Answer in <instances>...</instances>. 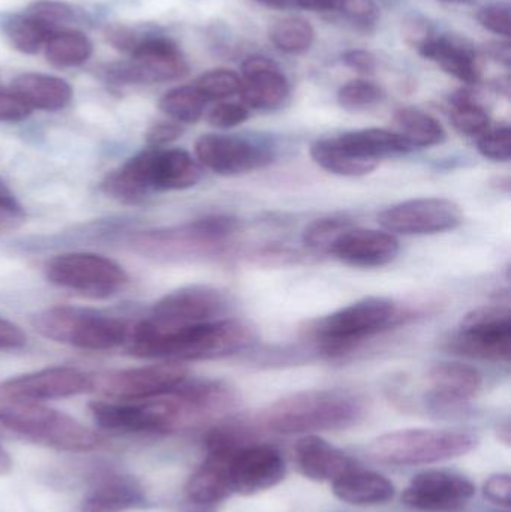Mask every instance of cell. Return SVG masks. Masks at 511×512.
<instances>
[{
	"instance_id": "cell-45",
	"label": "cell",
	"mask_w": 511,
	"mask_h": 512,
	"mask_svg": "<svg viewBox=\"0 0 511 512\" xmlns=\"http://www.w3.org/2000/svg\"><path fill=\"white\" fill-rule=\"evenodd\" d=\"M477 20L485 29L509 38L511 29L510 8L507 5H491L480 9Z\"/></svg>"
},
{
	"instance_id": "cell-7",
	"label": "cell",
	"mask_w": 511,
	"mask_h": 512,
	"mask_svg": "<svg viewBox=\"0 0 511 512\" xmlns=\"http://www.w3.org/2000/svg\"><path fill=\"white\" fill-rule=\"evenodd\" d=\"M239 222L230 216H207L180 227L143 231L131 237L138 254L156 259H182L213 254L236 231Z\"/></svg>"
},
{
	"instance_id": "cell-27",
	"label": "cell",
	"mask_w": 511,
	"mask_h": 512,
	"mask_svg": "<svg viewBox=\"0 0 511 512\" xmlns=\"http://www.w3.org/2000/svg\"><path fill=\"white\" fill-rule=\"evenodd\" d=\"M12 90L35 110L57 111L65 108L72 99V87L62 78L53 75L27 74L18 75L12 81Z\"/></svg>"
},
{
	"instance_id": "cell-48",
	"label": "cell",
	"mask_w": 511,
	"mask_h": 512,
	"mask_svg": "<svg viewBox=\"0 0 511 512\" xmlns=\"http://www.w3.org/2000/svg\"><path fill=\"white\" fill-rule=\"evenodd\" d=\"M105 36L107 41L113 45L116 50L122 51V53L132 54L135 47L138 45L137 36L128 27L120 26V24H111L105 29Z\"/></svg>"
},
{
	"instance_id": "cell-19",
	"label": "cell",
	"mask_w": 511,
	"mask_h": 512,
	"mask_svg": "<svg viewBox=\"0 0 511 512\" xmlns=\"http://www.w3.org/2000/svg\"><path fill=\"white\" fill-rule=\"evenodd\" d=\"M401 246L387 231L354 228L345 231L332 248V254L351 267H383L395 261Z\"/></svg>"
},
{
	"instance_id": "cell-13",
	"label": "cell",
	"mask_w": 511,
	"mask_h": 512,
	"mask_svg": "<svg viewBox=\"0 0 511 512\" xmlns=\"http://www.w3.org/2000/svg\"><path fill=\"white\" fill-rule=\"evenodd\" d=\"M464 221L461 207L446 198H416L389 207L378 216L390 234L432 236L459 227Z\"/></svg>"
},
{
	"instance_id": "cell-56",
	"label": "cell",
	"mask_w": 511,
	"mask_h": 512,
	"mask_svg": "<svg viewBox=\"0 0 511 512\" xmlns=\"http://www.w3.org/2000/svg\"><path fill=\"white\" fill-rule=\"evenodd\" d=\"M441 2L458 3V5H470L474 0H441Z\"/></svg>"
},
{
	"instance_id": "cell-17",
	"label": "cell",
	"mask_w": 511,
	"mask_h": 512,
	"mask_svg": "<svg viewBox=\"0 0 511 512\" xmlns=\"http://www.w3.org/2000/svg\"><path fill=\"white\" fill-rule=\"evenodd\" d=\"M92 388V376L74 367H48L38 372L11 378L0 384V393L15 399H66Z\"/></svg>"
},
{
	"instance_id": "cell-16",
	"label": "cell",
	"mask_w": 511,
	"mask_h": 512,
	"mask_svg": "<svg viewBox=\"0 0 511 512\" xmlns=\"http://www.w3.org/2000/svg\"><path fill=\"white\" fill-rule=\"evenodd\" d=\"M284 457L270 445L249 442L240 448L230 462L231 486L234 493L257 495L278 486L285 478Z\"/></svg>"
},
{
	"instance_id": "cell-29",
	"label": "cell",
	"mask_w": 511,
	"mask_h": 512,
	"mask_svg": "<svg viewBox=\"0 0 511 512\" xmlns=\"http://www.w3.org/2000/svg\"><path fill=\"white\" fill-rule=\"evenodd\" d=\"M354 152L369 161L378 162L390 156L405 155L413 152V147L396 131L389 129L369 128L362 131L347 132L339 135Z\"/></svg>"
},
{
	"instance_id": "cell-55",
	"label": "cell",
	"mask_w": 511,
	"mask_h": 512,
	"mask_svg": "<svg viewBox=\"0 0 511 512\" xmlns=\"http://www.w3.org/2000/svg\"><path fill=\"white\" fill-rule=\"evenodd\" d=\"M182 512H216V508L206 507V505H198L192 504V502H188V505H186L185 510H183Z\"/></svg>"
},
{
	"instance_id": "cell-51",
	"label": "cell",
	"mask_w": 511,
	"mask_h": 512,
	"mask_svg": "<svg viewBox=\"0 0 511 512\" xmlns=\"http://www.w3.org/2000/svg\"><path fill=\"white\" fill-rule=\"evenodd\" d=\"M486 53L492 57V59L498 60V62L504 63L506 66H510L511 53L509 42H491L486 45Z\"/></svg>"
},
{
	"instance_id": "cell-40",
	"label": "cell",
	"mask_w": 511,
	"mask_h": 512,
	"mask_svg": "<svg viewBox=\"0 0 511 512\" xmlns=\"http://www.w3.org/2000/svg\"><path fill=\"white\" fill-rule=\"evenodd\" d=\"M26 14L44 21L56 30H60V24H68L75 20L74 9L68 3L59 0H36L27 8Z\"/></svg>"
},
{
	"instance_id": "cell-21",
	"label": "cell",
	"mask_w": 511,
	"mask_h": 512,
	"mask_svg": "<svg viewBox=\"0 0 511 512\" xmlns=\"http://www.w3.org/2000/svg\"><path fill=\"white\" fill-rule=\"evenodd\" d=\"M296 463L300 474L315 483H333L354 469L353 460L315 435H306L296 445Z\"/></svg>"
},
{
	"instance_id": "cell-4",
	"label": "cell",
	"mask_w": 511,
	"mask_h": 512,
	"mask_svg": "<svg viewBox=\"0 0 511 512\" xmlns=\"http://www.w3.org/2000/svg\"><path fill=\"white\" fill-rule=\"evenodd\" d=\"M405 318V312L389 298H363L321 319L315 327V339L324 354L342 357L363 340L396 327Z\"/></svg>"
},
{
	"instance_id": "cell-33",
	"label": "cell",
	"mask_w": 511,
	"mask_h": 512,
	"mask_svg": "<svg viewBox=\"0 0 511 512\" xmlns=\"http://www.w3.org/2000/svg\"><path fill=\"white\" fill-rule=\"evenodd\" d=\"M9 41L21 53L35 54L45 47L50 36L57 32L32 15H17L5 27Z\"/></svg>"
},
{
	"instance_id": "cell-50",
	"label": "cell",
	"mask_w": 511,
	"mask_h": 512,
	"mask_svg": "<svg viewBox=\"0 0 511 512\" xmlns=\"http://www.w3.org/2000/svg\"><path fill=\"white\" fill-rule=\"evenodd\" d=\"M342 62L360 74H372L377 69V59L371 51L350 50L342 56Z\"/></svg>"
},
{
	"instance_id": "cell-26",
	"label": "cell",
	"mask_w": 511,
	"mask_h": 512,
	"mask_svg": "<svg viewBox=\"0 0 511 512\" xmlns=\"http://www.w3.org/2000/svg\"><path fill=\"white\" fill-rule=\"evenodd\" d=\"M185 492L188 502L192 504L218 507L234 493L230 462L206 457L203 465L189 478Z\"/></svg>"
},
{
	"instance_id": "cell-39",
	"label": "cell",
	"mask_w": 511,
	"mask_h": 512,
	"mask_svg": "<svg viewBox=\"0 0 511 512\" xmlns=\"http://www.w3.org/2000/svg\"><path fill=\"white\" fill-rule=\"evenodd\" d=\"M477 147L482 156L489 161L509 162L511 158V131L509 126L489 128L480 135Z\"/></svg>"
},
{
	"instance_id": "cell-14",
	"label": "cell",
	"mask_w": 511,
	"mask_h": 512,
	"mask_svg": "<svg viewBox=\"0 0 511 512\" xmlns=\"http://www.w3.org/2000/svg\"><path fill=\"white\" fill-rule=\"evenodd\" d=\"M195 156L207 170L219 176H242L272 164L269 147L234 135L207 134L195 143Z\"/></svg>"
},
{
	"instance_id": "cell-30",
	"label": "cell",
	"mask_w": 511,
	"mask_h": 512,
	"mask_svg": "<svg viewBox=\"0 0 511 512\" xmlns=\"http://www.w3.org/2000/svg\"><path fill=\"white\" fill-rule=\"evenodd\" d=\"M396 132L410 144L413 149H426L438 146L446 140L443 125L431 114L416 108H401L395 114Z\"/></svg>"
},
{
	"instance_id": "cell-46",
	"label": "cell",
	"mask_w": 511,
	"mask_h": 512,
	"mask_svg": "<svg viewBox=\"0 0 511 512\" xmlns=\"http://www.w3.org/2000/svg\"><path fill=\"white\" fill-rule=\"evenodd\" d=\"M183 128L177 122H159L147 131L146 141L153 149H161L182 137Z\"/></svg>"
},
{
	"instance_id": "cell-18",
	"label": "cell",
	"mask_w": 511,
	"mask_h": 512,
	"mask_svg": "<svg viewBox=\"0 0 511 512\" xmlns=\"http://www.w3.org/2000/svg\"><path fill=\"white\" fill-rule=\"evenodd\" d=\"M147 192L183 191L201 180L198 162L182 149H149L137 155Z\"/></svg>"
},
{
	"instance_id": "cell-43",
	"label": "cell",
	"mask_w": 511,
	"mask_h": 512,
	"mask_svg": "<svg viewBox=\"0 0 511 512\" xmlns=\"http://www.w3.org/2000/svg\"><path fill=\"white\" fill-rule=\"evenodd\" d=\"M26 221L23 207L15 200L12 192L0 180V233L20 227Z\"/></svg>"
},
{
	"instance_id": "cell-25",
	"label": "cell",
	"mask_w": 511,
	"mask_h": 512,
	"mask_svg": "<svg viewBox=\"0 0 511 512\" xmlns=\"http://www.w3.org/2000/svg\"><path fill=\"white\" fill-rule=\"evenodd\" d=\"M333 493L339 501L356 507L387 504L395 496V486L377 472L351 469L333 481Z\"/></svg>"
},
{
	"instance_id": "cell-6",
	"label": "cell",
	"mask_w": 511,
	"mask_h": 512,
	"mask_svg": "<svg viewBox=\"0 0 511 512\" xmlns=\"http://www.w3.org/2000/svg\"><path fill=\"white\" fill-rule=\"evenodd\" d=\"M33 328L45 339L89 351H107L128 340L125 321L81 307L57 306L33 316Z\"/></svg>"
},
{
	"instance_id": "cell-1",
	"label": "cell",
	"mask_w": 511,
	"mask_h": 512,
	"mask_svg": "<svg viewBox=\"0 0 511 512\" xmlns=\"http://www.w3.org/2000/svg\"><path fill=\"white\" fill-rule=\"evenodd\" d=\"M255 340L251 325L240 319H215L176 330L159 331L140 322L129 331L128 351L140 358L167 361L218 360L248 348Z\"/></svg>"
},
{
	"instance_id": "cell-15",
	"label": "cell",
	"mask_w": 511,
	"mask_h": 512,
	"mask_svg": "<svg viewBox=\"0 0 511 512\" xmlns=\"http://www.w3.org/2000/svg\"><path fill=\"white\" fill-rule=\"evenodd\" d=\"M476 493L468 478L447 471H426L416 475L404 490L402 501L414 510L453 512L462 510Z\"/></svg>"
},
{
	"instance_id": "cell-47",
	"label": "cell",
	"mask_w": 511,
	"mask_h": 512,
	"mask_svg": "<svg viewBox=\"0 0 511 512\" xmlns=\"http://www.w3.org/2000/svg\"><path fill=\"white\" fill-rule=\"evenodd\" d=\"M483 495L494 504L510 507L511 502V478L509 474L492 475L485 486Z\"/></svg>"
},
{
	"instance_id": "cell-41",
	"label": "cell",
	"mask_w": 511,
	"mask_h": 512,
	"mask_svg": "<svg viewBox=\"0 0 511 512\" xmlns=\"http://www.w3.org/2000/svg\"><path fill=\"white\" fill-rule=\"evenodd\" d=\"M339 11L354 26L363 30L372 29L380 17V11H378L374 0H341Z\"/></svg>"
},
{
	"instance_id": "cell-37",
	"label": "cell",
	"mask_w": 511,
	"mask_h": 512,
	"mask_svg": "<svg viewBox=\"0 0 511 512\" xmlns=\"http://www.w3.org/2000/svg\"><path fill=\"white\" fill-rule=\"evenodd\" d=\"M195 89L207 102L222 101L240 93L242 78L230 69H213L198 78Z\"/></svg>"
},
{
	"instance_id": "cell-22",
	"label": "cell",
	"mask_w": 511,
	"mask_h": 512,
	"mask_svg": "<svg viewBox=\"0 0 511 512\" xmlns=\"http://www.w3.org/2000/svg\"><path fill=\"white\" fill-rule=\"evenodd\" d=\"M432 402L438 406H456L473 399L482 388L479 370L464 363H438L429 370Z\"/></svg>"
},
{
	"instance_id": "cell-20",
	"label": "cell",
	"mask_w": 511,
	"mask_h": 512,
	"mask_svg": "<svg viewBox=\"0 0 511 512\" xmlns=\"http://www.w3.org/2000/svg\"><path fill=\"white\" fill-rule=\"evenodd\" d=\"M243 105L255 110H276L287 101L290 86L275 62L263 56H252L242 65Z\"/></svg>"
},
{
	"instance_id": "cell-35",
	"label": "cell",
	"mask_w": 511,
	"mask_h": 512,
	"mask_svg": "<svg viewBox=\"0 0 511 512\" xmlns=\"http://www.w3.org/2000/svg\"><path fill=\"white\" fill-rule=\"evenodd\" d=\"M270 39L284 53L302 54L314 44L315 30L305 18L288 17L272 27Z\"/></svg>"
},
{
	"instance_id": "cell-53",
	"label": "cell",
	"mask_w": 511,
	"mask_h": 512,
	"mask_svg": "<svg viewBox=\"0 0 511 512\" xmlns=\"http://www.w3.org/2000/svg\"><path fill=\"white\" fill-rule=\"evenodd\" d=\"M255 2L275 9H291L297 6V0H255Z\"/></svg>"
},
{
	"instance_id": "cell-28",
	"label": "cell",
	"mask_w": 511,
	"mask_h": 512,
	"mask_svg": "<svg viewBox=\"0 0 511 512\" xmlns=\"http://www.w3.org/2000/svg\"><path fill=\"white\" fill-rule=\"evenodd\" d=\"M311 158L327 173L341 177H362L377 170L378 162L369 161L351 150L339 135L315 141Z\"/></svg>"
},
{
	"instance_id": "cell-24",
	"label": "cell",
	"mask_w": 511,
	"mask_h": 512,
	"mask_svg": "<svg viewBox=\"0 0 511 512\" xmlns=\"http://www.w3.org/2000/svg\"><path fill=\"white\" fill-rule=\"evenodd\" d=\"M146 504L137 481L122 475H105L84 498L81 512H128Z\"/></svg>"
},
{
	"instance_id": "cell-23",
	"label": "cell",
	"mask_w": 511,
	"mask_h": 512,
	"mask_svg": "<svg viewBox=\"0 0 511 512\" xmlns=\"http://www.w3.org/2000/svg\"><path fill=\"white\" fill-rule=\"evenodd\" d=\"M425 59L437 63L447 74L467 84H477L482 80L476 51L455 36L441 35L426 39L417 47Z\"/></svg>"
},
{
	"instance_id": "cell-9",
	"label": "cell",
	"mask_w": 511,
	"mask_h": 512,
	"mask_svg": "<svg viewBox=\"0 0 511 512\" xmlns=\"http://www.w3.org/2000/svg\"><path fill=\"white\" fill-rule=\"evenodd\" d=\"M131 56L126 62L105 65L102 77L116 84H155L182 80L189 74L182 51L167 38L143 39Z\"/></svg>"
},
{
	"instance_id": "cell-36",
	"label": "cell",
	"mask_w": 511,
	"mask_h": 512,
	"mask_svg": "<svg viewBox=\"0 0 511 512\" xmlns=\"http://www.w3.org/2000/svg\"><path fill=\"white\" fill-rule=\"evenodd\" d=\"M351 227L353 222L350 219L336 218V216L317 219L303 230V245L312 251L330 252L336 240Z\"/></svg>"
},
{
	"instance_id": "cell-10",
	"label": "cell",
	"mask_w": 511,
	"mask_h": 512,
	"mask_svg": "<svg viewBox=\"0 0 511 512\" xmlns=\"http://www.w3.org/2000/svg\"><path fill=\"white\" fill-rule=\"evenodd\" d=\"M450 351L464 357L509 363L511 316L501 306H483L468 313L458 333L450 339Z\"/></svg>"
},
{
	"instance_id": "cell-32",
	"label": "cell",
	"mask_w": 511,
	"mask_h": 512,
	"mask_svg": "<svg viewBox=\"0 0 511 512\" xmlns=\"http://www.w3.org/2000/svg\"><path fill=\"white\" fill-rule=\"evenodd\" d=\"M450 119L461 134L477 137L491 128L486 108L468 90H459L450 99Z\"/></svg>"
},
{
	"instance_id": "cell-54",
	"label": "cell",
	"mask_w": 511,
	"mask_h": 512,
	"mask_svg": "<svg viewBox=\"0 0 511 512\" xmlns=\"http://www.w3.org/2000/svg\"><path fill=\"white\" fill-rule=\"evenodd\" d=\"M12 469V459L9 456L8 451L0 445V477L9 474Z\"/></svg>"
},
{
	"instance_id": "cell-12",
	"label": "cell",
	"mask_w": 511,
	"mask_h": 512,
	"mask_svg": "<svg viewBox=\"0 0 511 512\" xmlns=\"http://www.w3.org/2000/svg\"><path fill=\"white\" fill-rule=\"evenodd\" d=\"M227 306L225 295L213 286H183L162 297L143 322L153 330H176L221 319Z\"/></svg>"
},
{
	"instance_id": "cell-38",
	"label": "cell",
	"mask_w": 511,
	"mask_h": 512,
	"mask_svg": "<svg viewBox=\"0 0 511 512\" xmlns=\"http://www.w3.org/2000/svg\"><path fill=\"white\" fill-rule=\"evenodd\" d=\"M384 92L380 86L366 80H353L339 89L338 102L350 111L366 110L383 101Z\"/></svg>"
},
{
	"instance_id": "cell-2",
	"label": "cell",
	"mask_w": 511,
	"mask_h": 512,
	"mask_svg": "<svg viewBox=\"0 0 511 512\" xmlns=\"http://www.w3.org/2000/svg\"><path fill=\"white\" fill-rule=\"evenodd\" d=\"M365 402L344 390H312L291 394L267 406L261 423L278 435H314L344 430L359 423Z\"/></svg>"
},
{
	"instance_id": "cell-11",
	"label": "cell",
	"mask_w": 511,
	"mask_h": 512,
	"mask_svg": "<svg viewBox=\"0 0 511 512\" xmlns=\"http://www.w3.org/2000/svg\"><path fill=\"white\" fill-rule=\"evenodd\" d=\"M188 379V370L177 361L150 364L92 376L90 391L119 402H141L164 396Z\"/></svg>"
},
{
	"instance_id": "cell-3",
	"label": "cell",
	"mask_w": 511,
	"mask_h": 512,
	"mask_svg": "<svg viewBox=\"0 0 511 512\" xmlns=\"http://www.w3.org/2000/svg\"><path fill=\"white\" fill-rule=\"evenodd\" d=\"M0 430L17 438L68 453H89L99 447V436L74 418L33 400L0 393Z\"/></svg>"
},
{
	"instance_id": "cell-52",
	"label": "cell",
	"mask_w": 511,
	"mask_h": 512,
	"mask_svg": "<svg viewBox=\"0 0 511 512\" xmlns=\"http://www.w3.org/2000/svg\"><path fill=\"white\" fill-rule=\"evenodd\" d=\"M339 5L341 0H297V6L309 11H335Z\"/></svg>"
},
{
	"instance_id": "cell-49",
	"label": "cell",
	"mask_w": 511,
	"mask_h": 512,
	"mask_svg": "<svg viewBox=\"0 0 511 512\" xmlns=\"http://www.w3.org/2000/svg\"><path fill=\"white\" fill-rule=\"evenodd\" d=\"M26 345V334L18 325L0 316V351H15Z\"/></svg>"
},
{
	"instance_id": "cell-42",
	"label": "cell",
	"mask_w": 511,
	"mask_h": 512,
	"mask_svg": "<svg viewBox=\"0 0 511 512\" xmlns=\"http://www.w3.org/2000/svg\"><path fill=\"white\" fill-rule=\"evenodd\" d=\"M249 117L246 105L236 102H219L209 111L207 122L219 129H230L242 125Z\"/></svg>"
},
{
	"instance_id": "cell-31",
	"label": "cell",
	"mask_w": 511,
	"mask_h": 512,
	"mask_svg": "<svg viewBox=\"0 0 511 512\" xmlns=\"http://www.w3.org/2000/svg\"><path fill=\"white\" fill-rule=\"evenodd\" d=\"M89 36L78 30H57L45 44V59L56 68L83 65L92 56Z\"/></svg>"
},
{
	"instance_id": "cell-44",
	"label": "cell",
	"mask_w": 511,
	"mask_h": 512,
	"mask_svg": "<svg viewBox=\"0 0 511 512\" xmlns=\"http://www.w3.org/2000/svg\"><path fill=\"white\" fill-rule=\"evenodd\" d=\"M33 108L14 90H0V122L15 123L26 120Z\"/></svg>"
},
{
	"instance_id": "cell-8",
	"label": "cell",
	"mask_w": 511,
	"mask_h": 512,
	"mask_svg": "<svg viewBox=\"0 0 511 512\" xmlns=\"http://www.w3.org/2000/svg\"><path fill=\"white\" fill-rule=\"evenodd\" d=\"M45 274L53 285L92 298L111 297L128 282V274L113 259L86 252L54 256Z\"/></svg>"
},
{
	"instance_id": "cell-34",
	"label": "cell",
	"mask_w": 511,
	"mask_h": 512,
	"mask_svg": "<svg viewBox=\"0 0 511 512\" xmlns=\"http://www.w3.org/2000/svg\"><path fill=\"white\" fill-rule=\"evenodd\" d=\"M207 101L195 86L171 89L159 101L162 113L177 123H197L203 117Z\"/></svg>"
},
{
	"instance_id": "cell-5",
	"label": "cell",
	"mask_w": 511,
	"mask_h": 512,
	"mask_svg": "<svg viewBox=\"0 0 511 512\" xmlns=\"http://www.w3.org/2000/svg\"><path fill=\"white\" fill-rule=\"evenodd\" d=\"M479 444L468 432L407 429L386 433L369 445L372 459L398 466L432 465L467 456Z\"/></svg>"
}]
</instances>
